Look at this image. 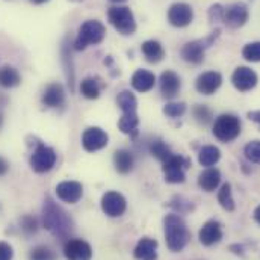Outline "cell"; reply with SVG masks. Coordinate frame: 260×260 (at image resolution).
I'll use <instances>...</instances> for the list:
<instances>
[{
    "label": "cell",
    "instance_id": "cell-46",
    "mask_svg": "<svg viewBox=\"0 0 260 260\" xmlns=\"http://www.w3.org/2000/svg\"><path fill=\"white\" fill-rule=\"evenodd\" d=\"M30 2H34V3H37V5H41V3H46V2H49V0H30Z\"/></svg>",
    "mask_w": 260,
    "mask_h": 260
},
{
    "label": "cell",
    "instance_id": "cell-13",
    "mask_svg": "<svg viewBox=\"0 0 260 260\" xmlns=\"http://www.w3.org/2000/svg\"><path fill=\"white\" fill-rule=\"evenodd\" d=\"M109 136L108 133L100 127H89L82 135V145L86 151H99L108 145Z\"/></svg>",
    "mask_w": 260,
    "mask_h": 260
},
{
    "label": "cell",
    "instance_id": "cell-12",
    "mask_svg": "<svg viewBox=\"0 0 260 260\" xmlns=\"http://www.w3.org/2000/svg\"><path fill=\"white\" fill-rule=\"evenodd\" d=\"M127 209V201L120 192L109 191L102 197V210L111 218L123 216Z\"/></svg>",
    "mask_w": 260,
    "mask_h": 260
},
{
    "label": "cell",
    "instance_id": "cell-48",
    "mask_svg": "<svg viewBox=\"0 0 260 260\" xmlns=\"http://www.w3.org/2000/svg\"><path fill=\"white\" fill-rule=\"evenodd\" d=\"M2 123H3V117H2V114H0V127H2Z\"/></svg>",
    "mask_w": 260,
    "mask_h": 260
},
{
    "label": "cell",
    "instance_id": "cell-11",
    "mask_svg": "<svg viewBox=\"0 0 260 260\" xmlns=\"http://www.w3.org/2000/svg\"><path fill=\"white\" fill-rule=\"evenodd\" d=\"M257 82H259L257 73L254 70H251L250 67H238V68H235V71L232 74V83L241 92L251 91L253 88H256Z\"/></svg>",
    "mask_w": 260,
    "mask_h": 260
},
{
    "label": "cell",
    "instance_id": "cell-40",
    "mask_svg": "<svg viewBox=\"0 0 260 260\" xmlns=\"http://www.w3.org/2000/svg\"><path fill=\"white\" fill-rule=\"evenodd\" d=\"M222 17H224V6L219 5V3H215L210 6L209 9V20L210 23H218V21H222Z\"/></svg>",
    "mask_w": 260,
    "mask_h": 260
},
{
    "label": "cell",
    "instance_id": "cell-32",
    "mask_svg": "<svg viewBox=\"0 0 260 260\" xmlns=\"http://www.w3.org/2000/svg\"><path fill=\"white\" fill-rule=\"evenodd\" d=\"M192 115H194L195 121L201 126H207L209 123H212V111L206 106V105H195L192 109Z\"/></svg>",
    "mask_w": 260,
    "mask_h": 260
},
{
    "label": "cell",
    "instance_id": "cell-49",
    "mask_svg": "<svg viewBox=\"0 0 260 260\" xmlns=\"http://www.w3.org/2000/svg\"><path fill=\"white\" fill-rule=\"evenodd\" d=\"M74 2H80V0H74Z\"/></svg>",
    "mask_w": 260,
    "mask_h": 260
},
{
    "label": "cell",
    "instance_id": "cell-42",
    "mask_svg": "<svg viewBox=\"0 0 260 260\" xmlns=\"http://www.w3.org/2000/svg\"><path fill=\"white\" fill-rule=\"evenodd\" d=\"M230 251L232 253H235L236 256H244V247L242 245H238V244H233V245H230Z\"/></svg>",
    "mask_w": 260,
    "mask_h": 260
},
{
    "label": "cell",
    "instance_id": "cell-6",
    "mask_svg": "<svg viewBox=\"0 0 260 260\" xmlns=\"http://www.w3.org/2000/svg\"><path fill=\"white\" fill-rule=\"evenodd\" d=\"M241 133V120L232 114L219 115L213 123V135L222 142H230L236 139Z\"/></svg>",
    "mask_w": 260,
    "mask_h": 260
},
{
    "label": "cell",
    "instance_id": "cell-8",
    "mask_svg": "<svg viewBox=\"0 0 260 260\" xmlns=\"http://www.w3.org/2000/svg\"><path fill=\"white\" fill-rule=\"evenodd\" d=\"M56 164V153L53 148L44 145V144H38L37 148L34 150L32 156H30V167L35 173H47L50 171Z\"/></svg>",
    "mask_w": 260,
    "mask_h": 260
},
{
    "label": "cell",
    "instance_id": "cell-44",
    "mask_svg": "<svg viewBox=\"0 0 260 260\" xmlns=\"http://www.w3.org/2000/svg\"><path fill=\"white\" fill-rule=\"evenodd\" d=\"M247 115H248V118H250L251 121H254V123L260 124V111H250Z\"/></svg>",
    "mask_w": 260,
    "mask_h": 260
},
{
    "label": "cell",
    "instance_id": "cell-19",
    "mask_svg": "<svg viewBox=\"0 0 260 260\" xmlns=\"http://www.w3.org/2000/svg\"><path fill=\"white\" fill-rule=\"evenodd\" d=\"M136 260H157V241L151 238H141L133 250Z\"/></svg>",
    "mask_w": 260,
    "mask_h": 260
},
{
    "label": "cell",
    "instance_id": "cell-39",
    "mask_svg": "<svg viewBox=\"0 0 260 260\" xmlns=\"http://www.w3.org/2000/svg\"><path fill=\"white\" fill-rule=\"evenodd\" d=\"M20 224H21V229L26 232V233H35L38 230V221L37 218L30 216V215H26L20 219Z\"/></svg>",
    "mask_w": 260,
    "mask_h": 260
},
{
    "label": "cell",
    "instance_id": "cell-22",
    "mask_svg": "<svg viewBox=\"0 0 260 260\" xmlns=\"http://www.w3.org/2000/svg\"><path fill=\"white\" fill-rule=\"evenodd\" d=\"M221 183V171L216 168H207L200 173L198 176V186L204 192H213Z\"/></svg>",
    "mask_w": 260,
    "mask_h": 260
},
{
    "label": "cell",
    "instance_id": "cell-34",
    "mask_svg": "<svg viewBox=\"0 0 260 260\" xmlns=\"http://www.w3.org/2000/svg\"><path fill=\"white\" fill-rule=\"evenodd\" d=\"M242 56L248 62H260V41L245 44L242 49Z\"/></svg>",
    "mask_w": 260,
    "mask_h": 260
},
{
    "label": "cell",
    "instance_id": "cell-5",
    "mask_svg": "<svg viewBox=\"0 0 260 260\" xmlns=\"http://www.w3.org/2000/svg\"><path fill=\"white\" fill-rule=\"evenodd\" d=\"M109 23L121 35H132L136 30V21L129 6H112L108 11Z\"/></svg>",
    "mask_w": 260,
    "mask_h": 260
},
{
    "label": "cell",
    "instance_id": "cell-37",
    "mask_svg": "<svg viewBox=\"0 0 260 260\" xmlns=\"http://www.w3.org/2000/svg\"><path fill=\"white\" fill-rule=\"evenodd\" d=\"M170 206H171L176 212H179V215H180V213L191 212V210L194 209L192 203H191L189 200L183 198V197H174V198L170 201Z\"/></svg>",
    "mask_w": 260,
    "mask_h": 260
},
{
    "label": "cell",
    "instance_id": "cell-38",
    "mask_svg": "<svg viewBox=\"0 0 260 260\" xmlns=\"http://www.w3.org/2000/svg\"><path fill=\"white\" fill-rule=\"evenodd\" d=\"M62 61L65 64V71H67V77H68V83L70 88L73 89V83H74V73H73V62H71V55L67 49V46L62 47Z\"/></svg>",
    "mask_w": 260,
    "mask_h": 260
},
{
    "label": "cell",
    "instance_id": "cell-31",
    "mask_svg": "<svg viewBox=\"0 0 260 260\" xmlns=\"http://www.w3.org/2000/svg\"><path fill=\"white\" fill-rule=\"evenodd\" d=\"M218 201L221 204V207L227 212H233L235 210V200H233V195H232V186L230 183H224L218 192Z\"/></svg>",
    "mask_w": 260,
    "mask_h": 260
},
{
    "label": "cell",
    "instance_id": "cell-7",
    "mask_svg": "<svg viewBox=\"0 0 260 260\" xmlns=\"http://www.w3.org/2000/svg\"><path fill=\"white\" fill-rule=\"evenodd\" d=\"M191 167V159L183 157L180 154H173L168 160L164 162V174H165V180L168 183H183L186 176H185V170H188Z\"/></svg>",
    "mask_w": 260,
    "mask_h": 260
},
{
    "label": "cell",
    "instance_id": "cell-25",
    "mask_svg": "<svg viewBox=\"0 0 260 260\" xmlns=\"http://www.w3.org/2000/svg\"><path fill=\"white\" fill-rule=\"evenodd\" d=\"M221 159V150L215 145H206L200 150L198 153V162L201 167H213L219 162Z\"/></svg>",
    "mask_w": 260,
    "mask_h": 260
},
{
    "label": "cell",
    "instance_id": "cell-26",
    "mask_svg": "<svg viewBox=\"0 0 260 260\" xmlns=\"http://www.w3.org/2000/svg\"><path fill=\"white\" fill-rule=\"evenodd\" d=\"M114 165L120 174H127L133 168V154L129 150H117L114 153Z\"/></svg>",
    "mask_w": 260,
    "mask_h": 260
},
{
    "label": "cell",
    "instance_id": "cell-45",
    "mask_svg": "<svg viewBox=\"0 0 260 260\" xmlns=\"http://www.w3.org/2000/svg\"><path fill=\"white\" fill-rule=\"evenodd\" d=\"M254 219H256V222L260 225V204L256 207V210H254Z\"/></svg>",
    "mask_w": 260,
    "mask_h": 260
},
{
    "label": "cell",
    "instance_id": "cell-4",
    "mask_svg": "<svg viewBox=\"0 0 260 260\" xmlns=\"http://www.w3.org/2000/svg\"><path fill=\"white\" fill-rule=\"evenodd\" d=\"M219 34H221V30L216 29V30H213L210 35H207V37L203 38V40H194V41L186 43V44L182 47V52H180L183 61H186V62L194 65L201 64V62L204 61V53H206V50H207L210 46H213V43L218 40Z\"/></svg>",
    "mask_w": 260,
    "mask_h": 260
},
{
    "label": "cell",
    "instance_id": "cell-33",
    "mask_svg": "<svg viewBox=\"0 0 260 260\" xmlns=\"http://www.w3.org/2000/svg\"><path fill=\"white\" fill-rule=\"evenodd\" d=\"M29 260H58V256L52 248L46 245H38L30 251Z\"/></svg>",
    "mask_w": 260,
    "mask_h": 260
},
{
    "label": "cell",
    "instance_id": "cell-1",
    "mask_svg": "<svg viewBox=\"0 0 260 260\" xmlns=\"http://www.w3.org/2000/svg\"><path fill=\"white\" fill-rule=\"evenodd\" d=\"M43 224L56 238L67 239L73 232V221L61 206H58L50 197L44 200L43 206Z\"/></svg>",
    "mask_w": 260,
    "mask_h": 260
},
{
    "label": "cell",
    "instance_id": "cell-23",
    "mask_svg": "<svg viewBox=\"0 0 260 260\" xmlns=\"http://www.w3.org/2000/svg\"><path fill=\"white\" fill-rule=\"evenodd\" d=\"M141 50L150 64H159L165 58V50H164L162 44L156 40H148V41L142 43Z\"/></svg>",
    "mask_w": 260,
    "mask_h": 260
},
{
    "label": "cell",
    "instance_id": "cell-10",
    "mask_svg": "<svg viewBox=\"0 0 260 260\" xmlns=\"http://www.w3.org/2000/svg\"><path fill=\"white\" fill-rule=\"evenodd\" d=\"M194 20V9L185 2H177L168 9V21L174 27H186Z\"/></svg>",
    "mask_w": 260,
    "mask_h": 260
},
{
    "label": "cell",
    "instance_id": "cell-18",
    "mask_svg": "<svg viewBox=\"0 0 260 260\" xmlns=\"http://www.w3.org/2000/svg\"><path fill=\"white\" fill-rule=\"evenodd\" d=\"M56 195H58L59 200H62L65 203L74 204V203H77L82 198L83 186L79 182L67 180V182H62V183H59L56 186Z\"/></svg>",
    "mask_w": 260,
    "mask_h": 260
},
{
    "label": "cell",
    "instance_id": "cell-36",
    "mask_svg": "<svg viewBox=\"0 0 260 260\" xmlns=\"http://www.w3.org/2000/svg\"><path fill=\"white\" fill-rule=\"evenodd\" d=\"M186 112V105L183 102L180 103H168L164 108V114L170 118H179Z\"/></svg>",
    "mask_w": 260,
    "mask_h": 260
},
{
    "label": "cell",
    "instance_id": "cell-2",
    "mask_svg": "<svg viewBox=\"0 0 260 260\" xmlns=\"http://www.w3.org/2000/svg\"><path fill=\"white\" fill-rule=\"evenodd\" d=\"M164 233L167 247L173 253H180L188 245L191 239V233L188 230L186 222L179 213H170L164 219Z\"/></svg>",
    "mask_w": 260,
    "mask_h": 260
},
{
    "label": "cell",
    "instance_id": "cell-21",
    "mask_svg": "<svg viewBox=\"0 0 260 260\" xmlns=\"http://www.w3.org/2000/svg\"><path fill=\"white\" fill-rule=\"evenodd\" d=\"M65 102V89L61 83H50L44 89L43 103L49 108H59Z\"/></svg>",
    "mask_w": 260,
    "mask_h": 260
},
{
    "label": "cell",
    "instance_id": "cell-9",
    "mask_svg": "<svg viewBox=\"0 0 260 260\" xmlns=\"http://www.w3.org/2000/svg\"><path fill=\"white\" fill-rule=\"evenodd\" d=\"M248 18H250L248 6L242 2H235L232 5H229L227 8H224L222 21L230 29H239V27L245 26Z\"/></svg>",
    "mask_w": 260,
    "mask_h": 260
},
{
    "label": "cell",
    "instance_id": "cell-41",
    "mask_svg": "<svg viewBox=\"0 0 260 260\" xmlns=\"http://www.w3.org/2000/svg\"><path fill=\"white\" fill-rule=\"evenodd\" d=\"M12 247L6 242H0V260H12Z\"/></svg>",
    "mask_w": 260,
    "mask_h": 260
},
{
    "label": "cell",
    "instance_id": "cell-15",
    "mask_svg": "<svg viewBox=\"0 0 260 260\" xmlns=\"http://www.w3.org/2000/svg\"><path fill=\"white\" fill-rule=\"evenodd\" d=\"M64 256L67 260H91L92 248L83 239H68L64 245Z\"/></svg>",
    "mask_w": 260,
    "mask_h": 260
},
{
    "label": "cell",
    "instance_id": "cell-27",
    "mask_svg": "<svg viewBox=\"0 0 260 260\" xmlns=\"http://www.w3.org/2000/svg\"><path fill=\"white\" fill-rule=\"evenodd\" d=\"M102 83L97 77H86L80 82V92L83 97L89 99V100H95L100 97V91H102Z\"/></svg>",
    "mask_w": 260,
    "mask_h": 260
},
{
    "label": "cell",
    "instance_id": "cell-16",
    "mask_svg": "<svg viewBox=\"0 0 260 260\" xmlns=\"http://www.w3.org/2000/svg\"><path fill=\"white\" fill-rule=\"evenodd\" d=\"M222 235H224L222 233V225L218 221L210 219L206 224H203V227L200 229L198 239H200V244L201 245L212 247V245L218 244L222 239Z\"/></svg>",
    "mask_w": 260,
    "mask_h": 260
},
{
    "label": "cell",
    "instance_id": "cell-30",
    "mask_svg": "<svg viewBox=\"0 0 260 260\" xmlns=\"http://www.w3.org/2000/svg\"><path fill=\"white\" fill-rule=\"evenodd\" d=\"M150 153L159 159L160 162H165L168 160L171 156H173V151L170 150V147L162 141V139H154L151 144H150Z\"/></svg>",
    "mask_w": 260,
    "mask_h": 260
},
{
    "label": "cell",
    "instance_id": "cell-24",
    "mask_svg": "<svg viewBox=\"0 0 260 260\" xmlns=\"http://www.w3.org/2000/svg\"><path fill=\"white\" fill-rule=\"evenodd\" d=\"M21 83V76L17 68L11 65L0 67V86L3 88H15Z\"/></svg>",
    "mask_w": 260,
    "mask_h": 260
},
{
    "label": "cell",
    "instance_id": "cell-20",
    "mask_svg": "<svg viewBox=\"0 0 260 260\" xmlns=\"http://www.w3.org/2000/svg\"><path fill=\"white\" fill-rule=\"evenodd\" d=\"M130 83L138 92H148L156 85V76L148 70H136L132 76Z\"/></svg>",
    "mask_w": 260,
    "mask_h": 260
},
{
    "label": "cell",
    "instance_id": "cell-47",
    "mask_svg": "<svg viewBox=\"0 0 260 260\" xmlns=\"http://www.w3.org/2000/svg\"><path fill=\"white\" fill-rule=\"evenodd\" d=\"M109 2H114V3H121V2H124V0H109Z\"/></svg>",
    "mask_w": 260,
    "mask_h": 260
},
{
    "label": "cell",
    "instance_id": "cell-43",
    "mask_svg": "<svg viewBox=\"0 0 260 260\" xmlns=\"http://www.w3.org/2000/svg\"><path fill=\"white\" fill-rule=\"evenodd\" d=\"M8 170H9V164L0 156V176H5L8 173Z\"/></svg>",
    "mask_w": 260,
    "mask_h": 260
},
{
    "label": "cell",
    "instance_id": "cell-17",
    "mask_svg": "<svg viewBox=\"0 0 260 260\" xmlns=\"http://www.w3.org/2000/svg\"><path fill=\"white\" fill-rule=\"evenodd\" d=\"M160 83V92L165 99H174L182 88V80L179 77L177 73H174L173 70H167L160 74L159 79Z\"/></svg>",
    "mask_w": 260,
    "mask_h": 260
},
{
    "label": "cell",
    "instance_id": "cell-3",
    "mask_svg": "<svg viewBox=\"0 0 260 260\" xmlns=\"http://www.w3.org/2000/svg\"><path fill=\"white\" fill-rule=\"evenodd\" d=\"M105 37L106 27L103 26V23L99 20H88L79 29V34L74 40V50L80 52L91 44H100Z\"/></svg>",
    "mask_w": 260,
    "mask_h": 260
},
{
    "label": "cell",
    "instance_id": "cell-28",
    "mask_svg": "<svg viewBox=\"0 0 260 260\" xmlns=\"http://www.w3.org/2000/svg\"><path fill=\"white\" fill-rule=\"evenodd\" d=\"M138 124H139L138 114H123V117L118 121V129L135 138L138 135Z\"/></svg>",
    "mask_w": 260,
    "mask_h": 260
},
{
    "label": "cell",
    "instance_id": "cell-29",
    "mask_svg": "<svg viewBox=\"0 0 260 260\" xmlns=\"http://www.w3.org/2000/svg\"><path fill=\"white\" fill-rule=\"evenodd\" d=\"M117 103L120 109L123 111V114H136L138 102H136V97L130 91H121L117 97Z\"/></svg>",
    "mask_w": 260,
    "mask_h": 260
},
{
    "label": "cell",
    "instance_id": "cell-35",
    "mask_svg": "<svg viewBox=\"0 0 260 260\" xmlns=\"http://www.w3.org/2000/svg\"><path fill=\"white\" fill-rule=\"evenodd\" d=\"M244 154L245 157L253 162V164H259L260 165V141H251L245 145L244 148Z\"/></svg>",
    "mask_w": 260,
    "mask_h": 260
},
{
    "label": "cell",
    "instance_id": "cell-14",
    "mask_svg": "<svg viewBox=\"0 0 260 260\" xmlns=\"http://www.w3.org/2000/svg\"><path fill=\"white\" fill-rule=\"evenodd\" d=\"M222 85V76L218 71H206L201 73L195 80V88L203 95L215 94Z\"/></svg>",
    "mask_w": 260,
    "mask_h": 260
}]
</instances>
